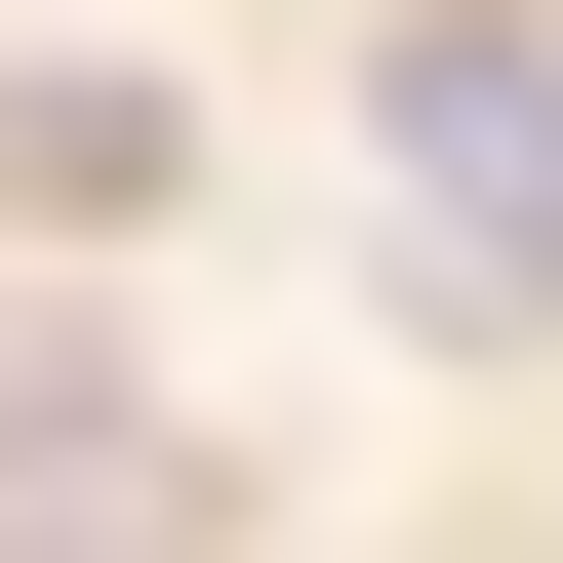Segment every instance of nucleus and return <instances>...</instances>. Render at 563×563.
Segmentation results:
<instances>
[{"label": "nucleus", "mask_w": 563, "mask_h": 563, "mask_svg": "<svg viewBox=\"0 0 563 563\" xmlns=\"http://www.w3.org/2000/svg\"><path fill=\"white\" fill-rule=\"evenodd\" d=\"M402 282H443V322H523V282H563V41H523V0L402 41Z\"/></svg>", "instance_id": "obj_1"}, {"label": "nucleus", "mask_w": 563, "mask_h": 563, "mask_svg": "<svg viewBox=\"0 0 563 563\" xmlns=\"http://www.w3.org/2000/svg\"><path fill=\"white\" fill-rule=\"evenodd\" d=\"M0 563H242V483L162 443V363H0Z\"/></svg>", "instance_id": "obj_2"}, {"label": "nucleus", "mask_w": 563, "mask_h": 563, "mask_svg": "<svg viewBox=\"0 0 563 563\" xmlns=\"http://www.w3.org/2000/svg\"><path fill=\"white\" fill-rule=\"evenodd\" d=\"M162 162H201V121L121 81V41H41V81H0V201H41V242H121V201H162Z\"/></svg>", "instance_id": "obj_3"}]
</instances>
